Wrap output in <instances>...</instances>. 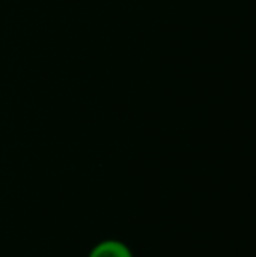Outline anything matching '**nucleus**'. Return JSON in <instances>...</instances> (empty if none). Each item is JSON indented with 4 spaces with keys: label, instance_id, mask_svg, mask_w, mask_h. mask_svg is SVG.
<instances>
[{
    "label": "nucleus",
    "instance_id": "nucleus-1",
    "mask_svg": "<svg viewBox=\"0 0 256 257\" xmlns=\"http://www.w3.org/2000/svg\"><path fill=\"white\" fill-rule=\"evenodd\" d=\"M89 257H133L131 250L121 241L107 239L92 248Z\"/></svg>",
    "mask_w": 256,
    "mask_h": 257
}]
</instances>
